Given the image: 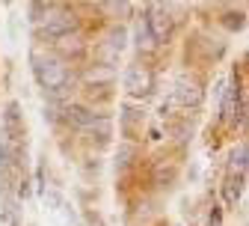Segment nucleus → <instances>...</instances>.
I'll return each mask as SVG.
<instances>
[{"label": "nucleus", "mask_w": 249, "mask_h": 226, "mask_svg": "<svg viewBox=\"0 0 249 226\" xmlns=\"http://www.w3.org/2000/svg\"><path fill=\"white\" fill-rule=\"evenodd\" d=\"M33 75L39 81L42 89L59 95L69 89V72L62 66L59 57H45V54H33Z\"/></svg>", "instance_id": "obj_1"}, {"label": "nucleus", "mask_w": 249, "mask_h": 226, "mask_svg": "<svg viewBox=\"0 0 249 226\" xmlns=\"http://www.w3.org/2000/svg\"><path fill=\"white\" fill-rule=\"evenodd\" d=\"M39 24H42V33L56 42V39H62V36H69V33L77 30V15L71 9H66V6H51V9H45Z\"/></svg>", "instance_id": "obj_2"}, {"label": "nucleus", "mask_w": 249, "mask_h": 226, "mask_svg": "<svg viewBox=\"0 0 249 226\" xmlns=\"http://www.w3.org/2000/svg\"><path fill=\"white\" fill-rule=\"evenodd\" d=\"M145 30H148L154 45H166L169 36H172V15L163 6H151L145 12Z\"/></svg>", "instance_id": "obj_3"}, {"label": "nucleus", "mask_w": 249, "mask_h": 226, "mask_svg": "<svg viewBox=\"0 0 249 226\" xmlns=\"http://www.w3.org/2000/svg\"><path fill=\"white\" fill-rule=\"evenodd\" d=\"M124 89H128V95H134V99H145V95H151L154 89V75L148 66H131L128 72H124Z\"/></svg>", "instance_id": "obj_4"}, {"label": "nucleus", "mask_w": 249, "mask_h": 226, "mask_svg": "<svg viewBox=\"0 0 249 226\" xmlns=\"http://www.w3.org/2000/svg\"><path fill=\"white\" fill-rule=\"evenodd\" d=\"M24 149H27L24 137H12V134L0 137V170H21Z\"/></svg>", "instance_id": "obj_5"}, {"label": "nucleus", "mask_w": 249, "mask_h": 226, "mask_svg": "<svg viewBox=\"0 0 249 226\" xmlns=\"http://www.w3.org/2000/svg\"><path fill=\"white\" fill-rule=\"evenodd\" d=\"M202 99H205V92H202V86H199L196 81H190V78L175 81V89H172V104H178V107H199V104H202Z\"/></svg>", "instance_id": "obj_6"}, {"label": "nucleus", "mask_w": 249, "mask_h": 226, "mask_svg": "<svg viewBox=\"0 0 249 226\" xmlns=\"http://www.w3.org/2000/svg\"><path fill=\"white\" fill-rule=\"evenodd\" d=\"M3 134L24 137V113H21V104L18 102H9L6 110H3Z\"/></svg>", "instance_id": "obj_7"}, {"label": "nucleus", "mask_w": 249, "mask_h": 226, "mask_svg": "<svg viewBox=\"0 0 249 226\" xmlns=\"http://www.w3.org/2000/svg\"><path fill=\"white\" fill-rule=\"evenodd\" d=\"M113 69L110 66H95V69H86L83 72V83L89 86V92H95V89H107L113 83Z\"/></svg>", "instance_id": "obj_8"}, {"label": "nucleus", "mask_w": 249, "mask_h": 226, "mask_svg": "<svg viewBox=\"0 0 249 226\" xmlns=\"http://www.w3.org/2000/svg\"><path fill=\"white\" fill-rule=\"evenodd\" d=\"M243 185H246V176H243V173H231V176L223 182V200H226V205H237V203H240Z\"/></svg>", "instance_id": "obj_9"}, {"label": "nucleus", "mask_w": 249, "mask_h": 226, "mask_svg": "<svg viewBox=\"0 0 249 226\" xmlns=\"http://www.w3.org/2000/svg\"><path fill=\"white\" fill-rule=\"evenodd\" d=\"M62 113H66V122H71L74 128H86L92 119L98 116V113H92V110H89V107H83V104H69Z\"/></svg>", "instance_id": "obj_10"}, {"label": "nucleus", "mask_w": 249, "mask_h": 226, "mask_svg": "<svg viewBox=\"0 0 249 226\" xmlns=\"http://www.w3.org/2000/svg\"><path fill=\"white\" fill-rule=\"evenodd\" d=\"M56 48H59V54H62V57H80V54L86 51V45H83L74 33H69V36L56 39Z\"/></svg>", "instance_id": "obj_11"}, {"label": "nucleus", "mask_w": 249, "mask_h": 226, "mask_svg": "<svg viewBox=\"0 0 249 226\" xmlns=\"http://www.w3.org/2000/svg\"><path fill=\"white\" fill-rule=\"evenodd\" d=\"M83 131H89V134H95V137L107 140V137H110V131H113V122H110L107 116H95V119H92V122L83 128Z\"/></svg>", "instance_id": "obj_12"}, {"label": "nucleus", "mask_w": 249, "mask_h": 226, "mask_svg": "<svg viewBox=\"0 0 249 226\" xmlns=\"http://www.w3.org/2000/svg\"><path fill=\"white\" fill-rule=\"evenodd\" d=\"M104 12L113 15V18H128L131 3H128V0H107V3H104Z\"/></svg>", "instance_id": "obj_13"}, {"label": "nucleus", "mask_w": 249, "mask_h": 226, "mask_svg": "<svg viewBox=\"0 0 249 226\" xmlns=\"http://www.w3.org/2000/svg\"><path fill=\"white\" fill-rule=\"evenodd\" d=\"M231 173H246V143L231 152Z\"/></svg>", "instance_id": "obj_14"}, {"label": "nucleus", "mask_w": 249, "mask_h": 226, "mask_svg": "<svg viewBox=\"0 0 249 226\" xmlns=\"http://www.w3.org/2000/svg\"><path fill=\"white\" fill-rule=\"evenodd\" d=\"M223 24L229 30H243L246 27V15L243 12H229V15H223Z\"/></svg>", "instance_id": "obj_15"}, {"label": "nucleus", "mask_w": 249, "mask_h": 226, "mask_svg": "<svg viewBox=\"0 0 249 226\" xmlns=\"http://www.w3.org/2000/svg\"><path fill=\"white\" fill-rule=\"evenodd\" d=\"M131 158H134V146H122L119 155H116V167H128Z\"/></svg>", "instance_id": "obj_16"}, {"label": "nucleus", "mask_w": 249, "mask_h": 226, "mask_svg": "<svg viewBox=\"0 0 249 226\" xmlns=\"http://www.w3.org/2000/svg\"><path fill=\"white\" fill-rule=\"evenodd\" d=\"M30 15H33L30 21H36V24H39V21H42V15H45V9H42L39 3H33V9H30Z\"/></svg>", "instance_id": "obj_17"}, {"label": "nucleus", "mask_w": 249, "mask_h": 226, "mask_svg": "<svg viewBox=\"0 0 249 226\" xmlns=\"http://www.w3.org/2000/svg\"><path fill=\"white\" fill-rule=\"evenodd\" d=\"M223 223V217H220V205H213L211 208V226H220Z\"/></svg>", "instance_id": "obj_18"}]
</instances>
